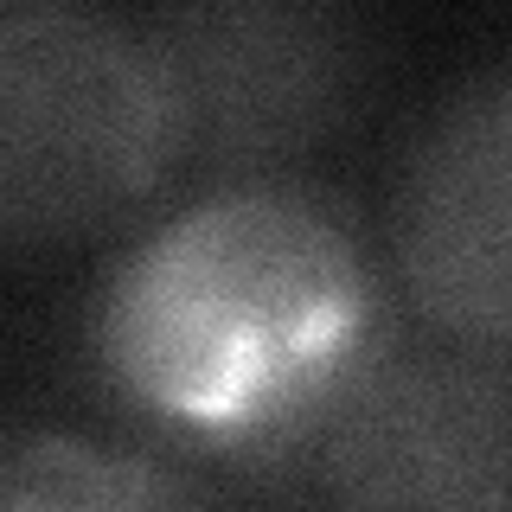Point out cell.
Returning a JSON list of instances; mask_svg holds the SVG:
<instances>
[{"label": "cell", "mask_w": 512, "mask_h": 512, "mask_svg": "<svg viewBox=\"0 0 512 512\" xmlns=\"http://www.w3.org/2000/svg\"><path fill=\"white\" fill-rule=\"evenodd\" d=\"M378 333L372 269L301 192H218L128 256L96 320L109 378L167 429L250 448L333 410Z\"/></svg>", "instance_id": "cell-1"}, {"label": "cell", "mask_w": 512, "mask_h": 512, "mask_svg": "<svg viewBox=\"0 0 512 512\" xmlns=\"http://www.w3.org/2000/svg\"><path fill=\"white\" fill-rule=\"evenodd\" d=\"M192 500L199 493L154 461L109 455V448L58 436V429H13L0 448V506L7 512H45V506L122 512V506H192Z\"/></svg>", "instance_id": "cell-6"}, {"label": "cell", "mask_w": 512, "mask_h": 512, "mask_svg": "<svg viewBox=\"0 0 512 512\" xmlns=\"http://www.w3.org/2000/svg\"><path fill=\"white\" fill-rule=\"evenodd\" d=\"M391 250L442 333L512 352V71L423 128L397 180Z\"/></svg>", "instance_id": "cell-4"}, {"label": "cell", "mask_w": 512, "mask_h": 512, "mask_svg": "<svg viewBox=\"0 0 512 512\" xmlns=\"http://www.w3.org/2000/svg\"><path fill=\"white\" fill-rule=\"evenodd\" d=\"M320 474L346 506H512V372L493 359L359 372L320 423Z\"/></svg>", "instance_id": "cell-3"}, {"label": "cell", "mask_w": 512, "mask_h": 512, "mask_svg": "<svg viewBox=\"0 0 512 512\" xmlns=\"http://www.w3.org/2000/svg\"><path fill=\"white\" fill-rule=\"evenodd\" d=\"M186 103V141L224 135L231 148L314 135L333 109L340 52L301 0H186L167 39H154Z\"/></svg>", "instance_id": "cell-5"}, {"label": "cell", "mask_w": 512, "mask_h": 512, "mask_svg": "<svg viewBox=\"0 0 512 512\" xmlns=\"http://www.w3.org/2000/svg\"><path fill=\"white\" fill-rule=\"evenodd\" d=\"M186 148L154 32L103 0H0V237L64 244L148 199Z\"/></svg>", "instance_id": "cell-2"}]
</instances>
